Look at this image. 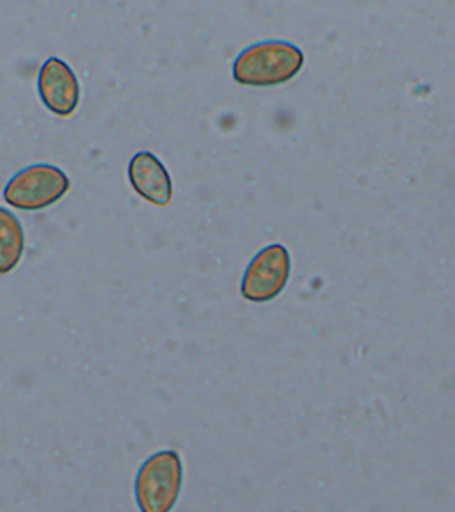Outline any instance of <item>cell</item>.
I'll list each match as a JSON object with an SVG mask.
<instances>
[{"mask_svg":"<svg viewBox=\"0 0 455 512\" xmlns=\"http://www.w3.org/2000/svg\"><path fill=\"white\" fill-rule=\"evenodd\" d=\"M304 54L288 41H262L240 52L233 63V79L240 86L271 88L301 72Z\"/></svg>","mask_w":455,"mask_h":512,"instance_id":"1","label":"cell"},{"mask_svg":"<svg viewBox=\"0 0 455 512\" xmlns=\"http://www.w3.org/2000/svg\"><path fill=\"white\" fill-rule=\"evenodd\" d=\"M38 93L48 111L57 116H72L79 107V79L59 57H50L41 66Z\"/></svg>","mask_w":455,"mask_h":512,"instance_id":"5","label":"cell"},{"mask_svg":"<svg viewBox=\"0 0 455 512\" xmlns=\"http://www.w3.org/2000/svg\"><path fill=\"white\" fill-rule=\"evenodd\" d=\"M128 180L143 200L155 205H168L173 196V184L168 169L150 152H139L128 164Z\"/></svg>","mask_w":455,"mask_h":512,"instance_id":"6","label":"cell"},{"mask_svg":"<svg viewBox=\"0 0 455 512\" xmlns=\"http://www.w3.org/2000/svg\"><path fill=\"white\" fill-rule=\"evenodd\" d=\"M182 461L175 450H162L144 461L136 477L141 512H171L182 489Z\"/></svg>","mask_w":455,"mask_h":512,"instance_id":"2","label":"cell"},{"mask_svg":"<svg viewBox=\"0 0 455 512\" xmlns=\"http://www.w3.org/2000/svg\"><path fill=\"white\" fill-rule=\"evenodd\" d=\"M290 278V255L281 244H271L251 260L240 292L251 303H267L280 296Z\"/></svg>","mask_w":455,"mask_h":512,"instance_id":"4","label":"cell"},{"mask_svg":"<svg viewBox=\"0 0 455 512\" xmlns=\"http://www.w3.org/2000/svg\"><path fill=\"white\" fill-rule=\"evenodd\" d=\"M24 228L9 210L0 207V274H8L24 255Z\"/></svg>","mask_w":455,"mask_h":512,"instance_id":"7","label":"cell"},{"mask_svg":"<svg viewBox=\"0 0 455 512\" xmlns=\"http://www.w3.org/2000/svg\"><path fill=\"white\" fill-rule=\"evenodd\" d=\"M70 178L50 164H34L18 171L4 189V200L18 210H41L64 198Z\"/></svg>","mask_w":455,"mask_h":512,"instance_id":"3","label":"cell"}]
</instances>
